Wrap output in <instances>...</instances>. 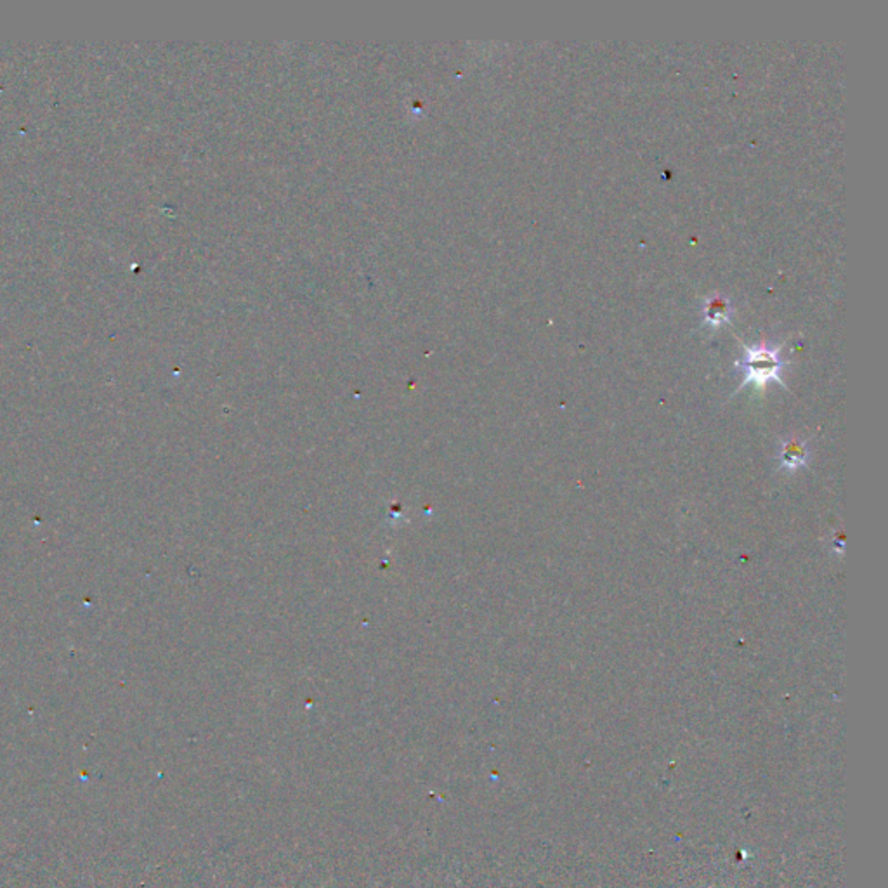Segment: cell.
Instances as JSON below:
<instances>
[{
    "label": "cell",
    "mask_w": 888,
    "mask_h": 888,
    "mask_svg": "<svg viewBox=\"0 0 888 888\" xmlns=\"http://www.w3.org/2000/svg\"><path fill=\"white\" fill-rule=\"evenodd\" d=\"M781 352H782V344H771V342H760L757 346L743 344V358L737 360L734 365L743 375V382L734 390V394L744 389L746 386L765 389L767 384L771 382H776L786 389V384L782 380V371L786 369L788 361L782 358Z\"/></svg>",
    "instance_id": "6da1fadb"
},
{
    "label": "cell",
    "mask_w": 888,
    "mask_h": 888,
    "mask_svg": "<svg viewBox=\"0 0 888 888\" xmlns=\"http://www.w3.org/2000/svg\"><path fill=\"white\" fill-rule=\"evenodd\" d=\"M778 471L795 474L800 469H807L812 460V450L807 441L797 437H784L778 448Z\"/></svg>",
    "instance_id": "7a4b0ae2"
},
{
    "label": "cell",
    "mask_w": 888,
    "mask_h": 888,
    "mask_svg": "<svg viewBox=\"0 0 888 888\" xmlns=\"http://www.w3.org/2000/svg\"><path fill=\"white\" fill-rule=\"evenodd\" d=\"M734 314V307L727 295L714 294L706 297L701 305V320L703 325L708 328H718V326L731 323V318Z\"/></svg>",
    "instance_id": "3957f363"
}]
</instances>
